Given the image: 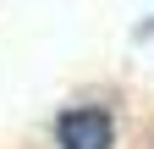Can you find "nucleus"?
<instances>
[{"mask_svg":"<svg viewBox=\"0 0 154 149\" xmlns=\"http://www.w3.org/2000/svg\"><path fill=\"white\" fill-rule=\"evenodd\" d=\"M116 127L105 110H66L61 116V149H110Z\"/></svg>","mask_w":154,"mask_h":149,"instance_id":"f257e3e1","label":"nucleus"}]
</instances>
